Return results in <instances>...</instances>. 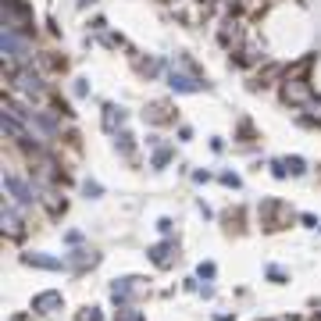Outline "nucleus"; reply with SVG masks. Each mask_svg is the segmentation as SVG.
<instances>
[{"mask_svg": "<svg viewBox=\"0 0 321 321\" xmlns=\"http://www.w3.org/2000/svg\"><path fill=\"white\" fill-rule=\"evenodd\" d=\"M4 189H7V196H14V204H18V207H32V204L39 200V196H36V189H32L22 175H11V171L4 175Z\"/></svg>", "mask_w": 321, "mask_h": 321, "instance_id": "1", "label": "nucleus"}, {"mask_svg": "<svg viewBox=\"0 0 321 321\" xmlns=\"http://www.w3.org/2000/svg\"><path fill=\"white\" fill-rule=\"evenodd\" d=\"M0 47H4V57H11V61H29V57H32V47H29V39H25L22 32H11V29H4V36H0Z\"/></svg>", "mask_w": 321, "mask_h": 321, "instance_id": "2", "label": "nucleus"}, {"mask_svg": "<svg viewBox=\"0 0 321 321\" xmlns=\"http://www.w3.org/2000/svg\"><path fill=\"white\" fill-rule=\"evenodd\" d=\"M11 82H14L22 93H29V96H43V79H39L36 72H29V68H18V72L11 75Z\"/></svg>", "mask_w": 321, "mask_h": 321, "instance_id": "3", "label": "nucleus"}, {"mask_svg": "<svg viewBox=\"0 0 321 321\" xmlns=\"http://www.w3.org/2000/svg\"><path fill=\"white\" fill-rule=\"evenodd\" d=\"M0 229H4L7 236H22V229H25V225H22V214H18L11 204H7L4 214H0Z\"/></svg>", "mask_w": 321, "mask_h": 321, "instance_id": "4", "label": "nucleus"}, {"mask_svg": "<svg viewBox=\"0 0 321 321\" xmlns=\"http://www.w3.org/2000/svg\"><path fill=\"white\" fill-rule=\"evenodd\" d=\"M32 311H39V314H54V311H61V293H39V296L32 300Z\"/></svg>", "mask_w": 321, "mask_h": 321, "instance_id": "5", "label": "nucleus"}, {"mask_svg": "<svg viewBox=\"0 0 321 321\" xmlns=\"http://www.w3.org/2000/svg\"><path fill=\"white\" fill-rule=\"evenodd\" d=\"M286 100H289V104H304V107H307L314 96H311V89H307L304 82H286Z\"/></svg>", "mask_w": 321, "mask_h": 321, "instance_id": "6", "label": "nucleus"}, {"mask_svg": "<svg viewBox=\"0 0 321 321\" xmlns=\"http://www.w3.org/2000/svg\"><path fill=\"white\" fill-rule=\"evenodd\" d=\"M22 260H25V264H32V268H50V271H57V268H61V260H57V257H43V253H22Z\"/></svg>", "mask_w": 321, "mask_h": 321, "instance_id": "7", "label": "nucleus"}, {"mask_svg": "<svg viewBox=\"0 0 321 321\" xmlns=\"http://www.w3.org/2000/svg\"><path fill=\"white\" fill-rule=\"evenodd\" d=\"M171 89H182V93H196L200 89V82L189 79V75H175V68H171Z\"/></svg>", "mask_w": 321, "mask_h": 321, "instance_id": "8", "label": "nucleus"}, {"mask_svg": "<svg viewBox=\"0 0 321 321\" xmlns=\"http://www.w3.org/2000/svg\"><path fill=\"white\" fill-rule=\"evenodd\" d=\"M150 260H154L157 268H168V264H171V246H168V243H157V246L150 250Z\"/></svg>", "mask_w": 321, "mask_h": 321, "instance_id": "9", "label": "nucleus"}, {"mask_svg": "<svg viewBox=\"0 0 321 321\" xmlns=\"http://www.w3.org/2000/svg\"><path fill=\"white\" fill-rule=\"evenodd\" d=\"M104 111H107V114H104V125H107V129H114V122H122V118H125L118 107H104Z\"/></svg>", "mask_w": 321, "mask_h": 321, "instance_id": "10", "label": "nucleus"}, {"mask_svg": "<svg viewBox=\"0 0 321 321\" xmlns=\"http://www.w3.org/2000/svg\"><path fill=\"white\" fill-rule=\"evenodd\" d=\"M168 157H171V150H157V154H154V168H164Z\"/></svg>", "mask_w": 321, "mask_h": 321, "instance_id": "11", "label": "nucleus"}, {"mask_svg": "<svg viewBox=\"0 0 321 321\" xmlns=\"http://www.w3.org/2000/svg\"><path fill=\"white\" fill-rule=\"evenodd\" d=\"M286 164H289V171H293V175H304V161H300V157L286 161Z\"/></svg>", "mask_w": 321, "mask_h": 321, "instance_id": "12", "label": "nucleus"}, {"mask_svg": "<svg viewBox=\"0 0 321 321\" xmlns=\"http://www.w3.org/2000/svg\"><path fill=\"white\" fill-rule=\"evenodd\" d=\"M200 278H214V264H200Z\"/></svg>", "mask_w": 321, "mask_h": 321, "instance_id": "13", "label": "nucleus"}, {"mask_svg": "<svg viewBox=\"0 0 321 321\" xmlns=\"http://www.w3.org/2000/svg\"><path fill=\"white\" fill-rule=\"evenodd\" d=\"M86 196H100V186L96 182H86Z\"/></svg>", "mask_w": 321, "mask_h": 321, "instance_id": "14", "label": "nucleus"}, {"mask_svg": "<svg viewBox=\"0 0 321 321\" xmlns=\"http://www.w3.org/2000/svg\"><path fill=\"white\" fill-rule=\"evenodd\" d=\"M118 321H143L136 311H125V314H118Z\"/></svg>", "mask_w": 321, "mask_h": 321, "instance_id": "15", "label": "nucleus"}, {"mask_svg": "<svg viewBox=\"0 0 321 321\" xmlns=\"http://www.w3.org/2000/svg\"><path fill=\"white\" fill-rule=\"evenodd\" d=\"M79 321H100V314H96V311H89V314H82Z\"/></svg>", "mask_w": 321, "mask_h": 321, "instance_id": "16", "label": "nucleus"}]
</instances>
